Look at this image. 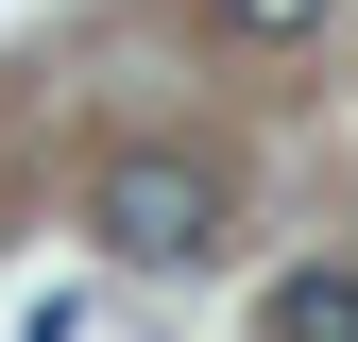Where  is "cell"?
<instances>
[{
  "label": "cell",
  "mask_w": 358,
  "mask_h": 342,
  "mask_svg": "<svg viewBox=\"0 0 358 342\" xmlns=\"http://www.w3.org/2000/svg\"><path fill=\"white\" fill-rule=\"evenodd\" d=\"M85 223H103L120 274H205L222 256V171L205 154H120L103 189H85Z\"/></svg>",
  "instance_id": "obj_1"
},
{
  "label": "cell",
  "mask_w": 358,
  "mask_h": 342,
  "mask_svg": "<svg viewBox=\"0 0 358 342\" xmlns=\"http://www.w3.org/2000/svg\"><path fill=\"white\" fill-rule=\"evenodd\" d=\"M256 342H358V274H341V256L273 274V291H256Z\"/></svg>",
  "instance_id": "obj_2"
},
{
  "label": "cell",
  "mask_w": 358,
  "mask_h": 342,
  "mask_svg": "<svg viewBox=\"0 0 358 342\" xmlns=\"http://www.w3.org/2000/svg\"><path fill=\"white\" fill-rule=\"evenodd\" d=\"M239 34H324V0H222Z\"/></svg>",
  "instance_id": "obj_3"
}]
</instances>
